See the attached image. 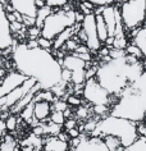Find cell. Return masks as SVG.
I'll return each mask as SVG.
<instances>
[{"instance_id":"1","label":"cell","mask_w":146,"mask_h":151,"mask_svg":"<svg viewBox=\"0 0 146 151\" xmlns=\"http://www.w3.org/2000/svg\"><path fill=\"white\" fill-rule=\"evenodd\" d=\"M12 58L16 70L35 78L42 90H50L62 82V64L51 51L41 47L28 49L26 44H19L13 49Z\"/></svg>"},{"instance_id":"20","label":"cell","mask_w":146,"mask_h":151,"mask_svg":"<svg viewBox=\"0 0 146 151\" xmlns=\"http://www.w3.org/2000/svg\"><path fill=\"white\" fill-rule=\"evenodd\" d=\"M18 115H19V119L26 120L27 123L31 122V119L33 118V101H32L31 104H28L26 108L22 109L21 113Z\"/></svg>"},{"instance_id":"36","label":"cell","mask_w":146,"mask_h":151,"mask_svg":"<svg viewBox=\"0 0 146 151\" xmlns=\"http://www.w3.org/2000/svg\"><path fill=\"white\" fill-rule=\"evenodd\" d=\"M26 46L28 49H36V47H39V42H37V40L28 39V41L26 42Z\"/></svg>"},{"instance_id":"22","label":"cell","mask_w":146,"mask_h":151,"mask_svg":"<svg viewBox=\"0 0 146 151\" xmlns=\"http://www.w3.org/2000/svg\"><path fill=\"white\" fill-rule=\"evenodd\" d=\"M124 50H126V54H127V55L136 56L137 59H144V55H142V52H141V50H140V47L136 46L134 44H128Z\"/></svg>"},{"instance_id":"35","label":"cell","mask_w":146,"mask_h":151,"mask_svg":"<svg viewBox=\"0 0 146 151\" xmlns=\"http://www.w3.org/2000/svg\"><path fill=\"white\" fill-rule=\"evenodd\" d=\"M67 132H68V134H69L70 138H76V137H80V136H81V131L78 129V127H74V128H72V129H69Z\"/></svg>"},{"instance_id":"16","label":"cell","mask_w":146,"mask_h":151,"mask_svg":"<svg viewBox=\"0 0 146 151\" xmlns=\"http://www.w3.org/2000/svg\"><path fill=\"white\" fill-rule=\"evenodd\" d=\"M101 139L105 143V146L108 147L109 151H123L124 147L122 145L121 138L115 137V136H110V134H105V136H100Z\"/></svg>"},{"instance_id":"23","label":"cell","mask_w":146,"mask_h":151,"mask_svg":"<svg viewBox=\"0 0 146 151\" xmlns=\"http://www.w3.org/2000/svg\"><path fill=\"white\" fill-rule=\"evenodd\" d=\"M5 127L6 131L9 132H14L18 127V116L14 114H9V116L5 119Z\"/></svg>"},{"instance_id":"31","label":"cell","mask_w":146,"mask_h":151,"mask_svg":"<svg viewBox=\"0 0 146 151\" xmlns=\"http://www.w3.org/2000/svg\"><path fill=\"white\" fill-rule=\"evenodd\" d=\"M27 35H28L29 39L37 40L41 36V28H39L37 26H32V27L27 28Z\"/></svg>"},{"instance_id":"40","label":"cell","mask_w":146,"mask_h":151,"mask_svg":"<svg viewBox=\"0 0 146 151\" xmlns=\"http://www.w3.org/2000/svg\"><path fill=\"white\" fill-rule=\"evenodd\" d=\"M73 1H83V0H73Z\"/></svg>"},{"instance_id":"18","label":"cell","mask_w":146,"mask_h":151,"mask_svg":"<svg viewBox=\"0 0 146 151\" xmlns=\"http://www.w3.org/2000/svg\"><path fill=\"white\" fill-rule=\"evenodd\" d=\"M96 29H97V36H99L101 44L105 42V40L109 37V31L108 27L104 22V18L101 17V14H97L96 16Z\"/></svg>"},{"instance_id":"4","label":"cell","mask_w":146,"mask_h":151,"mask_svg":"<svg viewBox=\"0 0 146 151\" xmlns=\"http://www.w3.org/2000/svg\"><path fill=\"white\" fill-rule=\"evenodd\" d=\"M105 134L115 136V137L121 138L124 149L132 146L138 138L136 131V122L113 115H108L105 118L100 119L96 129L91 133V136H99V137Z\"/></svg>"},{"instance_id":"15","label":"cell","mask_w":146,"mask_h":151,"mask_svg":"<svg viewBox=\"0 0 146 151\" xmlns=\"http://www.w3.org/2000/svg\"><path fill=\"white\" fill-rule=\"evenodd\" d=\"M131 36H132V44L140 47L144 59H146V27H138L132 29Z\"/></svg>"},{"instance_id":"30","label":"cell","mask_w":146,"mask_h":151,"mask_svg":"<svg viewBox=\"0 0 146 151\" xmlns=\"http://www.w3.org/2000/svg\"><path fill=\"white\" fill-rule=\"evenodd\" d=\"M126 55H127L126 50H123V49H115V47L109 49V56L111 59H121V58H124Z\"/></svg>"},{"instance_id":"25","label":"cell","mask_w":146,"mask_h":151,"mask_svg":"<svg viewBox=\"0 0 146 151\" xmlns=\"http://www.w3.org/2000/svg\"><path fill=\"white\" fill-rule=\"evenodd\" d=\"M70 0H45V4L50 6L51 9H60L67 4H69Z\"/></svg>"},{"instance_id":"17","label":"cell","mask_w":146,"mask_h":151,"mask_svg":"<svg viewBox=\"0 0 146 151\" xmlns=\"http://www.w3.org/2000/svg\"><path fill=\"white\" fill-rule=\"evenodd\" d=\"M17 146V141L12 133H5L0 139V151H14Z\"/></svg>"},{"instance_id":"10","label":"cell","mask_w":146,"mask_h":151,"mask_svg":"<svg viewBox=\"0 0 146 151\" xmlns=\"http://www.w3.org/2000/svg\"><path fill=\"white\" fill-rule=\"evenodd\" d=\"M27 78L28 77H26L24 74L19 73L18 70L6 73V76L1 81V85H0V99H1L3 96L8 95L9 92H12L14 88L18 87V86H21Z\"/></svg>"},{"instance_id":"12","label":"cell","mask_w":146,"mask_h":151,"mask_svg":"<svg viewBox=\"0 0 146 151\" xmlns=\"http://www.w3.org/2000/svg\"><path fill=\"white\" fill-rule=\"evenodd\" d=\"M118 13H119V8L115 5L104 6L101 12V17L104 18V22H105L108 31H109V36H113V37L115 33V27H117Z\"/></svg>"},{"instance_id":"5","label":"cell","mask_w":146,"mask_h":151,"mask_svg":"<svg viewBox=\"0 0 146 151\" xmlns=\"http://www.w3.org/2000/svg\"><path fill=\"white\" fill-rule=\"evenodd\" d=\"M69 4L60 9H53V13L44 21L41 27V36L54 40L64 29L73 27L76 22V10L68 9Z\"/></svg>"},{"instance_id":"33","label":"cell","mask_w":146,"mask_h":151,"mask_svg":"<svg viewBox=\"0 0 146 151\" xmlns=\"http://www.w3.org/2000/svg\"><path fill=\"white\" fill-rule=\"evenodd\" d=\"M90 3H92L95 6H108L113 5L117 0H88Z\"/></svg>"},{"instance_id":"37","label":"cell","mask_w":146,"mask_h":151,"mask_svg":"<svg viewBox=\"0 0 146 151\" xmlns=\"http://www.w3.org/2000/svg\"><path fill=\"white\" fill-rule=\"evenodd\" d=\"M99 55L100 56H101V58H104V56H108V55H109V47H108V46H101V47H100L99 49Z\"/></svg>"},{"instance_id":"11","label":"cell","mask_w":146,"mask_h":151,"mask_svg":"<svg viewBox=\"0 0 146 151\" xmlns=\"http://www.w3.org/2000/svg\"><path fill=\"white\" fill-rule=\"evenodd\" d=\"M9 4L16 12L26 17H36L37 6L35 0H9Z\"/></svg>"},{"instance_id":"19","label":"cell","mask_w":146,"mask_h":151,"mask_svg":"<svg viewBox=\"0 0 146 151\" xmlns=\"http://www.w3.org/2000/svg\"><path fill=\"white\" fill-rule=\"evenodd\" d=\"M51 13H53V9H51L50 6H47V5L42 6V8H39L37 9V13H36V17H35V19H36V24L35 26H37L39 28H41L42 27L44 21L46 19Z\"/></svg>"},{"instance_id":"8","label":"cell","mask_w":146,"mask_h":151,"mask_svg":"<svg viewBox=\"0 0 146 151\" xmlns=\"http://www.w3.org/2000/svg\"><path fill=\"white\" fill-rule=\"evenodd\" d=\"M81 28L85 31L86 36H87V41L86 45L91 50V52L99 51V49L103 46L101 41H100L99 36H97V29H96V16L93 13L85 16L83 21L81 22Z\"/></svg>"},{"instance_id":"7","label":"cell","mask_w":146,"mask_h":151,"mask_svg":"<svg viewBox=\"0 0 146 151\" xmlns=\"http://www.w3.org/2000/svg\"><path fill=\"white\" fill-rule=\"evenodd\" d=\"M82 96L86 103L91 105H109L110 106L111 103V95L96 81L95 77L86 80Z\"/></svg>"},{"instance_id":"24","label":"cell","mask_w":146,"mask_h":151,"mask_svg":"<svg viewBox=\"0 0 146 151\" xmlns=\"http://www.w3.org/2000/svg\"><path fill=\"white\" fill-rule=\"evenodd\" d=\"M128 151H146V137H138L132 146L127 147Z\"/></svg>"},{"instance_id":"39","label":"cell","mask_w":146,"mask_h":151,"mask_svg":"<svg viewBox=\"0 0 146 151\" xmlns=\"http://www.w3.org/2000/svg\"><path fill=\"white\" fill-rule=\"evenodd\" d=\"M121 1V4H123V3H127V1H129V0H119Z\"/></svg>"},{"instance_id":"3","label":"cell","mask_w":146,"mask_h":151,"mask_svg":"<svg viewBox=\"0 0 146 151\" xmlns=\"http://www.w3.org/2000/svg\"><path fill=\"white\" fill-rule=\"evenodd\" d=\"M127 69L128 64L126 63V56L121 59H111L97 67L95 78L110 95L119 96L123 90L129 85L127 78Z\"/></svg>"},{"instance_id":"13","label":"cell","mask_w":146,"mask_h":151,"mask_svg":"<svg viewBox=\"0 0 146 151\" xmlns=\"http://www.w3.org/2000/svg\"><path fill=\"white\" fill-rule=\"evenodd\" d=\"M51 111V103L49 101H33V116L42 123H47L49 122V116H50Z\"/></svg>"},{"instance_id":"9","label":"cell","mask_w":146,"mask_h":151,"mask_svg":"<svg viewBox=\"0 0 146 151\" xmlns=\"http://www.w3.org/2000/svg\"><path fill=\"white\" fill-rule=\"evenodd\" d=\"M13 35L10 32V23L6 18L4 4L0 1V50H5L13 46Z\"/></svg>"},{"instance_id":"28","label":"cell","mask_w":146,"mask_h":151,"mask_svg":"<svg viewBox=\"0 0 146 151\" xmlns=\"http://www.w3.org/2000/svg\"><path fill=\"white\" fill-rule=\"evenodd\" d=\"M67 104L69 105V106H73V108H77V106H80V105H82V99L81 97H78L77 95H74V93H70V95L67 96Z\"/></svg>"},{"instance_id":"2","label":"cell","mask_w":146,"mask_h":151,"mask_svg":"<svg viewBox=\"0 0 146 151\" xmlns=\"http://www.w3.org/2000/svg\"><path fill=\"white\" fill-rule=\"evenodd\" d=\"M110 115L136 123L146 119V72L121 92L118 101L110 106Z\"/></svg>"},{"instance_id":"29","label":"cell","mask_w":146,"mask_h":151,"mask_svg":"<svg viewBox=\"0 0 146 151\" xmlns=\"http://www.w3.org/2000/svg\"><path fill=\"white\" fill-rule=\"evenodd\" d=\"M90 111H91V109H88L87 106H83V105H80V106H77L76 116L78 119H86L90 116Z\"/></svg>"},{"instance_id":"27","label":"cell","mask_w":146,"mask_h":151,"mask_svg":"<svg viewBox=\"0 0 146 151\" xmlns=\"http://www.w3.org/2000/svg\"><path fill=\"white\" fill-rule=\"evenodd\" d=\"M68 108H69V105L63 99H57L54 103H51V109L57 110V111H64L65 109H68Z\"/></svg>"},{"instance_id":"32","label":"cell","mask_w":146,"mask_h":151,"mask_svg":"<svg viewBox=\"0 0 146 151\" xmlns=\"http://www.w3.org/2000/svg\"><path fill=\"white\" fill-rule=\"evenodd\" d=\"M136 131H137L138 137H146V122L145 120L136 123Z\"/></svg>"},{"instance_id":"26","label":"cell","mask_w":146,"mask_h":151,"mask_svg":"<svg viewBox=\"0 0 146 151\" xmlns=\"http://www.w3.org/2000/svg\"><path fill=\"white\" fill-rule=\"evenodd\" d=\"M37 42H39V47L44 49V50H49V51L53 50V40H49L44 36H40L37 39Z\"/></svg>"},{"instance_id":"21","label":"cell","mask_w":146,"mask_h":151,"mask_svg":"<svg viewBox=\"0 0 146 151\" xmlns=\"http://www.w3.org/2000/svg\"><path fill=\"white\" fill-rule=\"evenodd\" d=\"M51 123H55V124H59V126H63L65 122V116L63 114V111H57V110H53L51 111L50 116H49Z\"/></svg>"},{"instance_id":"6","label":"cell","mask_w":146,"mask_h":151,"mask_svg":"<svg viewBox=\"0 0 146 151\" xmlns=\"http://www.w3.org/2000/svg\"><path fill=\"white\" fill-rule=\"evenodd\" d=\"M122 22L126 29L132 31L146 21V0H129L119 5Z\"/></svg>"},{"instance_id":"14","label":"cell","mask_w":146,"mask_h":151,"mask_svg":"<svg viewBox=\"0 0 146 151\" xmlns=\"http://www.w3.org/2000/svg\"><path fill=\"white\" fill-rule=\"evenodd\" d=\"M44 151H68L69 142H64L59 139L57 136H49L46 139H44Z\"/></svg>"},{"instance_id":"38","label":"cell","mask_w":146,"mask_h":151,"mask_svg":"<svg viewBox=\"0 0 146 151\" xmlns=\"http://www.w3.org/2000/svg\"><path fill=\"white\" fill-rule=\"evenodd\" d=\"M35 3H36L37 9H39V8H42V6L46 5V4H45V0H35Z\"/></svg>"},{"instance_id":"34","label":"cell","mask_w":146,"mask_h":151,"mask_svg":"<svg viewBox=\"0 0 146 151\" xmlns=\"http://www.w3.org/2000/svg\"><path fill=\"white\" fill-rule=\"evenodd\" d=\"M74 127H77V120L73 119V118L65 119L64 124H63V128H64L65 131H69V129H72V128H74Z\"/></svg>"}]
</instances>
